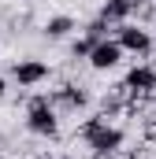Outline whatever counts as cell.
Listing matches in <instances>:
<instances>
[{
	"label": "cell",
	"instance_id": "obj_1",
	"mask_svg": "<svg viewBox=\"0 0 156 159\" xmlns=\"http://www.w3.org/2000/svg\"><path fill=\"white\" fill-rule=\"evenodd\" d=\"M26 129L34 137H45V141H56L60 137V111L52 104V93L30 96V104H26Z\"/></svg>",
	"mask_w": 156,
	"mask_h": 159
},
{
	"label": "cell",
	"instance_id": "obj_2",
	"mask_svg": "<svg viewBox=\"0 0 156 159\" xmlns=\"http://www.w3.org/2000/svg\"><path fill=\"white\" fill-rule=\"evenodd\" d=\"M112 37L123 44V52L126 56H138V59H145V56H153L156 48V37L149 26H141V22H123V26H115V34Z\"/></svg>",
	"mask_w": 156,
	"mask_h": 159
},
{
	"label": "cell",
	"instance_id": "obj_3",
	"mask_svg": "<svg viewBox=\"0 0 156 159\" xmlns=\"http://www.w3.org/2000/svg\"><path fill=\"white\" fill-rule=\"evenodd\" d=\"M126 96H153L156 93V67L153 63H134L130 70H126V78L119 85Z\"/></svg>",
	"mask_w": 156,
	"mask_h": 159
},
{
	"label": "cell",
	"instance_id": "obj_4",
	"mask_svg": "<svg viewBox=\"0 0 156 159\" xmlns=\"http://www.w3.org/2000/svg\"><path fill=\"white\" fill-rule=\"evenodd\" d=\"M11 78L19 81V89H37L41 81L52 78V67H48L45 59H15Z\"/></svg>",
	"mask_w": 156,
	"mask_h": 159
},
{
	"label": "cell",
	"instance_id": "obj_5",
	"mask_svg": "<svg viewBox=\"0 0 156 159\" xmlns=\"http://www.w3.org/2000/svg\"><path fill=\"white\" fill-rule=\"evenodd\" d=\"M123 144H126V133H123V126H115V122H108L100 133H93V137L85 141L89 152H104V156H119Z\"/></svg>",
	"mask_w": 156,
	"mask_h": 159
},
{
	"label": "cell",
	"instance_id": "obj_6",
	"mask_svg": "<svg viewBox=\"0 0 156 159\" xmlns=\"http://www.w3.org/2000/svg\"><path fill=\"white\" fill-rule=\"evenodd\" d=\"M123 56H126V52H123V44H119L115 37H108V41H100V44L93 48V56H89L85 63H89L97 74H104V70H115L119 63H123Z\"/></svg>",
	"mask_w": 156,
	"mask_h": 159
},
{
	"label": "cell",
	"instance_id": "obj_7",
	"mask_svg": "<svg viewBox=\"0 0 156 159\" xmlns=\"http://www.w3.org/2000/svg\"><path fill=\"white\" fill-rule=\"evenodd\" d=\"M52 104H56V111H85L89 107V93H85V85L67 81V85L52 89Z\"/></svg>",
	"mask_w": 156,
	"mask_h": 159
},
{
	"label": "cell",
	"instance_id": "obj_8",
	"mask_svg": "<svg viewBox=\"0 0 156 159\" xmlns=\"http://www.w3.org/2000/svg\"><path fill=\"white\" fill-rule=\"evenodd\" d=\"M134 11H138V4H134V0H104L97 15L115 30V26H123V22H130V15H134Z\"/></svg>",
	"mask_w": 156,
	"mask_h": 159
},
{
	"label": "cell",
	"instance_id": "obj_9",
	"mask_svg": "<svg viewBox=\"0 0 156 159\" xmlns=\"http://www.w3.org/2000/svg\"><path fill=\"white\" fill-rule=\"evenodd\" d=\"M75 30H78L75 15H52V19H45V26H41V34L48 41H63V37H71Z\"/></svg>",
	"mask_w": 156,
	"mask_h": 159
},
{
	"label": "cell",
	"instance_id": "obj_10",
	"mask_svg": "<svg viewBox=\"0 0 156 159\" xmlns=\"http://www.w3.org/2000/svg\"><path fill=\"white\" fill-rule=\"evenodd\" d=\"M108 122H112V119H108L104 111H100V115H89V119H85V122H78L75 137H78V141H89V137H93V133H100V129H104Z\"/></svg>",
	"mask_w": 156,
	"mask_h": 159
},
{
	"label": "cell",
	"instance_id": "obj_11",
	"mask_svg": "<svg viewBox=\"0 0 156 159\" xmlns=\"http://www.w3.org/2000/svg\"><path fill=\"white\" fill-rule=\"evenodd\" d=\"M112 34H115V30H112V26H108V22L100 19V15H97L93 22H85V26H82V37H89L93 44H100V41H108Z\"/></svg>",
	"mask_w": 156,
	"mask_h": 159
},
{
	"label": "cell",
	"instance_id": "obj_12",
	"mask_svg": "<svg viewBox=\"0 0 156 159\" xmlns=\"http://www.w3.org/2000/svg\"><path fill=\"white\" fill-rule=\"evenodd\" d=\"M93 48H97V44H93L89 37H75V41H71V59H89Z\"/></svg>",
	"mask_w": 156,
	"mask_h": 159
},
{
	"label": "cell",
	"instance_id": "obj_13",
	"mask_svg": "<svg viewBox=\"0 0 156 159\" xmlns=\"http://www.w3.org/2000/svg\"><path fill=\"white\" fill-rule=\"evenodd\" d=\"M7 96V78H0V100Z\"/></svg>",
	"mask_w": 156,
	"mask_h": 159
},
{
	"label": "cell",
	"instance_id": "obj_14",
	"mask_svg": "<svg viewBox=\"0 0 156 159\" xmlns=\"http://www.w3.org/2000/svg\"><path fill=\"white\" fill-rule=\"evenodd\" d=\"M52 159H71V156H52Z\"/></svg>",
	"mask_w": 156,
	"mask_h": 159
},
{
	"label": "cell",
	"instance_id": "obj_15",
	"mask_svg": "<svg viewBox=\"0 0 156 159\" xmlns=\"http://www.w3.org/2000/svg\"><path fill=\"white\" fill-rule=\"evenodd\" d=\"M22 4H34V0H22Z\"/></svg>",
	"mask_w": 156,
	"mask_h": 159
},
{
	"label": "cell",
	"instance_id": "obj_16",
	"mask_svg": "<svg viewBox=\"0 0 156 159\" xmlns=\"http://www.w3.org/2000/svg\"><path fill=\"white\" fill-rule=\"evenodd\" d=\"M153 56H156V48H153Z\"/></svg>",
	"mask_w": 156,
	"mask_h": 159
}]
</instances>
